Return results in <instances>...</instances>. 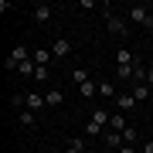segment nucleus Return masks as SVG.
Listing matches in <instances>:
<instances>
[{
	"label": "nucleus",
	"instance_id": "nucleus-1",
	"mask_svg": "<svg viewBox=\"0 0 153 153\" xmlns=\"http://www.w3.org/2000/svg\"><path fill=\"white\" fill-rule=\"evenodd\" d=\"M31 58H34V51L27 48V44H17V48H10V55H7L4 68H7V71H17L24 61H31Z\"/></svg>",
	"mask_w": 153,
	"mask_h": 153
},
{
	"label": "nucleus",
	"instance_id": "nucleus-2",
	"mask_svg": "<svg viewBox=\"0 0 153 153\" xmlns=\"http://www.w3.org/2000/svg\"><path fill=\"white\" fill-rule=\"evenodd\" d=\"M126 21H133V24H140V27L153 31V10H150V7H143V4L129 7V14H126Z\"/></svg>",
	"mask_w": 153,
	"mask_h": 153
},
{
	"label": "nucleus",
	"instance_id": "nucleus-3",
	"mask_svg": "<svg viewBox=\"0 0 153 153\" xmlns=\"http://www.w3.org/2000/svg\"><path fill=\"white\" fill-rule=\"evenodd\" d=\"M105 27H109L116 38H129V21L119 17V14H109V10H105Z\"/></svg>",
	"mask_w": 153,
	"mask_h": 153
},
{
	"label": "nucleus",
	"instance_id": "nucleus-4",
	"mask_svg": "<svg viewBox=\"0 0 153 153\" xmlns=\"http://www.w3.org/2000/svg\"><path fill=\"white\" fill-rule=\"evenodd\" d=\"M136 61H140V58L133 55L129 48H116V68H133Z\"/></svg>",
	"mask_w": 153,
	"mask_h": 153
},
{
	"label": "nucleus",
	"instance_id": "nucleus-5",
	"mask_svg": "<svg viewBox=\"0 0 153 153\" xmlns=\"http://www.w3.org/2000/svg\"><path fill=\"white\" fill-rule=\"evenodd\" d=\"M24 109L41 112V109H48V102H44V95H41V92H27V95H24Z\"/></svg>",
	"mask_w": 153,
	"mask_h": 153
},
{
	"label": "nucleus",
	"instance_id": "nucleus-6",
	"mask_svg": "<svg viewBox=\"0 0 153 153\" xmlns=\"http://www.w3.org/2000/svg\"><path fill=\"white\" fill-rule=\"evenodd\" d=\"M55 17V7L51 4H34V24H48Z\"/></svg>",
	"mask_w": 153,
	"mask_h": 153
},
{
	"label": "nucleus",
	"instance_id": "nucleus-7",
	"mask_svg": "<svg viewBox=\"0 0 153 153\" xmlns=\"http://www.w3.org/2000/svg\"><path fill=\"white\" fill-rule=\"evenodd\" d=\"M51 55H55V58H68L71 55V41L68 38H55V41H51Z\"/></svg>",
	"mask_w": 153,
	"mask_h": 153
},
{
	"label": "nucleus",
	"instance_id": "nucleus-8",
	"mask_svg": "<svg viewBox=\"0 0 153 153\" xmlns=\"http://www.w3.org/2000/svg\"><path fill=\"white\" fill-rule=\"evenodd\" d=\"M133 109H136V99H133L129 92H119V99H116V112H133Z\"/></svg>",
	"mask_w": 153,
	"mask_h": 153
},
{
	"label": "nucleus",
	"instance_id": "nucleus-9",
	"mask_svg": "<svg viewBox=\"0 0 153 153\" xmlns=\"http://www.w3.org/2000/svg\"><path fill=\"white\" fill-rule=\"evenodd\" d=\"M17 123H21L24 129H38V112H31V109H21V112H17Z\"/></svg>",
	"mask_w": 153,
	"mask_h": 153
},
{
	"label": "nucleus",
	"instance_id": "nucleus-10",
	"mask_svg": "<svg viewBox=\"0 0 153 153\" xmlns=\"http://www.w3.org/2000/svg\"><path fill=\"white\" fill-rule=\"evenodd\" d=\"M129 95L136 99V102H146V99L153 95V88H150L146 82H140V85H133V88H129Z\"/></svg>",
	"mask_w": 153,
	"mask_h": 153
},
{
	"label": "nucleus",
	"instance_id": "nucleus-11",
	"mask_svg": "<svg viewBox=\"0 0 153 153\" xmlns=\"http://www.w3.org/2000/svg\"><path fill=\"white\" fill-rule=\"evenodd\" d=\"M78 95H82L85 102H88V99H95V95H99V82H92V78L82 82V85H78Z\"/></svg>",
	"mask_w": 153,
	"mask_h": 153
},
{
	"label": "nucleus",
	"instance_id": "nucleus-12",
	"mask_svg": "<svg viewBox=\"0 0 153 153\" xmlns=\"http://www.w3.org/2000/svg\"><path fill=\"white\" fill-rule=\"evenodd\" d=\"M99 95H102V99H109V102H116V99H119V92H116V85H112V82H105V78L99 82Z\"/></svg>",
	"mask_w": 153,
	"mask_h": 153
},
{
	"label": "nucleus",
	"instance_id": "nucleus-13",
	"mask_svg": "<svg viewBox=\"0 0 153 153\" xmlns=\"http://www.w3.org/2000/svg\"><path fill=\"white\" fill-rule=\"evenodd\" d=\"M88 146H85V136H75V140H68L65 143V153H85Z\"/></svg>",
	"mask_w": 153,
	"mask_h": 153
},
{
	"label": "nucleus",
	"instance_id": "nucleus-14",
	"mask_svg": "<svg viewBox=\"0 0 153 153\" xmlns=\"http://www.w3.org/2000/svg\"><path fill=\"white\" fill-rule=\"evenodd\" d=\"M55 58L48 48H34V65H41V68H48V61Z\"/></svg>",
	"mask_w": 153,
	"mask_h": 153
},
{
	"label": "nucleus",
	"instance_id": "nucleus-15",
	"mask_svg": "<svg viewBox=\"0 0 153 153\" xmlns=\"http://www.w3.org/2000/svg\"><path fill=\"white\" fill-rule=\"evenodd\" d=\"M102 133H105V129H102L99 123H92V119L85 123V140H102Z\"/></svg>",
	"mask_w": 153,
	"mask_h": 153
},
{
	"label": "nucleus",
	"instance_id": "nucleus-16",
	"mask_svg": "<svg viewBox=\"0 0 153 153\" xmlns=\"http://www.w3.org/2000/svg\"><path fill=\"white\" fill-rule=\"evenodd\" d=\"M109 129H116V133H126V129H129V123H126V116H123V112H112Z\"/></svg>",
	"mask_w": 153,
	"mask_h": 153
},
{
	"label": "nucleus",
	"instance_id": "nucleus-17",
	"mask_svg": "<svg viewBox=\"0 0 153 153\" xmlns=\"http://www.w3.org/2000/svg\"><path fill=\"white\" fill-rule=\"evenodd\" d=\"M44 102H48V109H55L65 102V92H44Z\"/></svg>",
	"mask_w": 153,
	"mask_h": 153
},
{
	"label": "nucleus",
	"instance_id": "nucleus-18",
	"mask_svg": "<svg viewBox=\"0 0 153 153\" xmlns=\"http://www.w3.org/2000/svg\"><path fill=\"white\" fill-rule=\"evenodd\" d=\"M123 143H126V146H136V143H140V133H136V126H129V129L123 133Z\"/></svg>",
	"mask_w": 153,
	"mask_h": 153
},
{
	"label": "nucleus",
	"instance_id": "nucleus-19",
	"mask_svg": "<svg viewBox=\"0 0 153 153\" xmlns=\"http://www.w3.org/2000/svg\"><path fill=\"white\" fill-rule=\"evenodd\" d=\"M71 82H75V85L88 82V71H85V68H75V71H71Z\"/></svg>",
	"mask_w": 153,
	"mask_h": 153
},
{
	"label": "nucleus",
	"instance_id": "nucleus-20",
	"mask_svg": "<svg viewBox=\"0 0 153 153\" xmlns=\"http://www.w3.org/2000/svg\"><path fill=\"white\" fill-rule=\"evenodd\" d=\"M48 75H51V71H48V68H41V65H38V71H34V82H48Z\"/></svg>",
	"mask_w": 153,
	"mask_h": 153
},
{
	"label": "nucleus",
	"instance_id": "nucleus-21",
	"mask_svg": "<svg viewBox=\"0 0 153 153\" xmlns=\"http://www.w3.org/2000/svg\"><path fill=\"white\" fill-rule=\"evenodd\" d=\"M78 7H82V10H95V7H102V4H95V0H78Z\"/></svg>",
	"mask_w": 153,
	"mask_h": 153
},
{
	"label": "nucleus",
	"instance_id": "nucleus-22",
	"mask_svg": "<svg viewBox=\"0 0 153 153\" xmlns=\"http://www.w3.org/2000/svg\"><path fill=\"white\" fill-rule=\"evenodd\" d=\"M140 150H143V153H153V140H146V143H143Z\"/></svg>",
	"mask_w": 153,
	"mask_h": 153
},
{
	"label": "nucleus",
	"instance_id": "nucleus-23",
	"mask_svg": "<svg viewBox=\"0 0 153 153\" xmlns=\"http://www.w3.org/2000/svg\"><path fill=\"white\" fill-rule=\"evenodd\" d=\"M146 85H150V88H153V65H150V68H146Z\"/></svg>",
	"mask_w": 153,
	"mask_h": 153
},
{
	"label": "nucleus",
	"instance_id": "nucleus-24",
	"mask_svg": "<svg viewBox=\"0 0 153 153\" xmlns=\"http://www.w3.org/2000/svg\"><path fill=\"white\" fill-rule=\"evenodd\" d=\"M119 153H140V150H136V146H123Z\"/></svg>",
	"mask_w": 153,
	"mask_h": 153
},
{
	"label": "nucleus",
	"instance_id": "nucleus-25",
	"mask_svg": "<svg viewBox=\"0 0 153 153\" xmlns=\"http://www.w3.org/2000/svg\"><path fill=\"white\" fill-rule=\"evenodd\" d=\"M95 153H112V150H105V146H99V150H95Z\"/></svg>",
	"mask_w": 153,
	"mask_h": 153
},
{
	"label": "nucleus",
	"instance_id": "nucleus-26",
	"mask_svg": "<svg viewBox=\"0 0 153 153\" xmlns=\"http://www.w3.org/2000/svg\"><path fill=\"white\" fill-rule=\"evenodd\" d=\"M48 153H65V150H48Z\"/></svg>",
	"mask_w": 153,
	"mask_h": 153
},
{
	"label": "nucleus",
	"instance_id": "nucleus-27",
	"mask_svg": "<svg viewBox=\"0 0 153 153\" xmlns=\"http://www.w3.org/2000/svg\"><path fill=\"white\" fill-rule=\"evenodd\" d=\"M150 61H153V55H150Z\"/></svg>",
	"mask_w": 153,
	"mask_h": 153
}]
</instances>
